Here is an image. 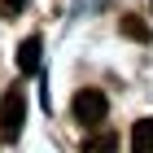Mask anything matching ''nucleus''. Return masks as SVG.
<instances>
[{"mask_svg": "<svg viewBox=\"0 0 153 153\" xmlns=\"http://www.w3.org/2000/svg\"><path fill=\"white\" fill-rule=\"evenodd\" d=\"M22 123H26V92H22V83H13L0 96V140H18Z\"/></svg>", "mask_w": 153, "mask_h": 153, "instance_id": "f257e3e1", "label": "nucleus"}, {"mask_svg": "<svg viewBox=\"0 0 153 153\" xmlns=\"http://www.w3.org/2000/svg\"><path fill=\"white\" fill-rule=\"evenodd\" d=\"M105 109H109V101H105V92H96V88H79L74 101H70V114H74L79 127H101V123H105Z\"/></svg>", "mask_w": 153, "mask_h": 153, "instance_id": "f03ea898", "label": "nucleus"}, {"mask_svg": "<svg viewBox=\"0 0 153 153\" xmlns=\"http://www.w3.org/2000/svg\"><path fill=\"white\" fill-rule=\"evenodd\" d=\"M39 53H44L39 35L22 39V44H18V70H22V74H35V70H39Z\"/></svg>", "mask_w": 153, "mask_h": 153, "instance_id": "7ed1b4c3", "label": "nucleus"}, {"mask_svg": "<svg viewBox=\"0 0 153 153\" xmlns=\"http://www.w3.org/2000/svg\"><path fill=\"white\" fill-rule=\"evenodd\" d=\"M131 153H153V118H140L131 127Z\"/></svg>", "mask_w": 153, "mask_h": 153, "instance_id": "20e7f679", "label": "nucleus"}, {"mask_svg": "<svg viewBox=\"0 0 153 153\" xmlns=\"http://www.w3.org/2000/svg\"><path fill=\"white\" fill-rule=\"evenodd\" d=\"M114 149H118L114 131H96V136H88V144H83V153H114Z\"/></svg>", "mask_w": 153, "mask_h": 153, "instance_id": "39448f33", "label": "nucleus"}, {"mask_svg": "<svg viewBox=\"0 0 153 153\" xmlns=\"http://www.w3.org/2000/svg\"><path fill=\"white\" fill-rule=\"evenodd\" d=\"M123 35H131V39H149V26H144V18L127 13V18H123Z\"/></svg>", "mask_w": 153, "mask_h": 153, "instance_id": "423d86ee", "label": "nucleus"}, {"mask_svg": "<svg viewBox=\"0 0 153 153\" xmlns=\"http://www.w3.org/2000/svg\"><path fill=\"white\" fill-rule=\"evenodd\" d=\"M22 4H26V0H0V18H13Z\"/></svg>", "mask_w": 153, "mask_h": 153, "instance_id": "0eeeda50", "label": "nucleus"}]
</instances>
